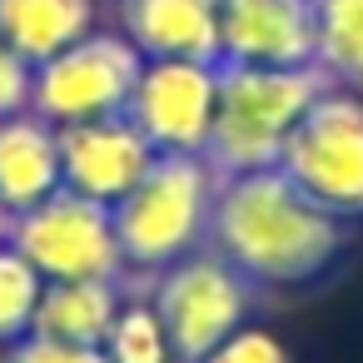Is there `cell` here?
I'll use <instances>...</instances> for the list:
<instances>
[{
  "mask_svg": "<svg viewBox=\"0 0 363 363\" xmlns=\"http://www.w3.org/2000/svg\"><path fill=\"white\" fill-rule=\"evenodd\" d=\"M353 224L318 209L279 164L229 174L214 189L204 249L219 254L254 294H298L333 279Z\"/></svg>",
  "mask_w": 363,
  "mask_h": 363,
  "instance_id": "1",
  "label": "cell"
},
{
  "mask_svg": "<svg viewBox=\"0 0 363 363\" xmlns=\"http://www.w3.org/2000/svg\"><path fill=\"white\" fill-rule=\"evenodd\" d=\"M214 189L219 174L204 164V155H155L140 184L110 204L125 274L150 284L169 264L199 254L209 234Z\"/></svg>",
  "mask_w": 363,
  "mask_h": 363,
  "instance_id": "2",
  "label": "cell"
},
{
  "mask_svg": "<svg viewBox=\"0 0 363 363\" xmlns=\"http://www.w3.org/2000/svg\"><path fill=\"white\" fill-rule=\"evenodd\" d=\"M323 90L328 80L318 65H298V70L219 65V100H214V125L204 140V164L219 179L279 164L294 125Z\"/></svg>",
  "mask_w": 363,
  "mask_h": 363,
  "instance_id": "3",
  "label": "cell"
},
{
  "mask_svg": "<svg viewBox=\"0 0 363 363\" xmlns=\"http://www.w3.org/2000/svg\"><path fill=\"white\" fill-rule=\"evenodd\" d=\"M279 169L343 224L363 219V95L328 85L294 125Z\"/></svg>",
  "mask_w": 363,
  "mask_h": 363,
  "instance_id": "4",
  "label": "cell"
},
{
  "mask_svg": "<svg viewBox=\"0 0 363 363\" xmlns=\"http://www.w3.org/2000/svg\"><path fill=\"white\" fill-rule=\"evenodd\" d=\"M150 303L169 338V363H199L229 333L244 328L254 308V289L209 249L169 264L150 279Z\"/></svg>",
  "mask_w": 363,
  "mask_h": 363,
  "instance_id": "5",
  "label": "cell"
},
{
  "mask_svg": "<svg viewBox=\"0 0 363 363\" xmlns=\"http://www.w3.org/2000/svg\"><path fill=\"white\" fill-rule=\"evenodd\" d=\"M140 70H145V55L120 30H105V35L90 30L75 45H65L60 55L35 65L30 110L40 120H50L55 130L105 120V115H125Z\"/></svg>",
  "mask_w": 363,
  "mask_h": 363,
  "instance_id": "6",
  "label": "cell"
},
{
  "mask_svg": "<svg viewBox=\"0 0 363 363\" xmlns=\"http://www.w3.org/2000/svg\"><path fill=\"white\" fill-rule=\"evenodd\" d=\"M11 244L35 264V274L45 284H60V279H115V284H125L130 279L120 264L110 204L85 199L65 184L50 199H40L11 219Z\"/></svg>",
  "mask_w": 363,
  "mask_h": 363,
  "instance_id": "7",
  "label": "cell"
},
{
  "mask_svg": "<svg viewBox=\"0 0 363 363\" xmlns=\"http://www.w3.org/2000/svg\"><path fill=\"white\" fill-rule=\"evenodd\" d=\"M219 100V65L209 60H145L125 120L155 155H204Z\"/></svg>",
  "mask_w": 363,
  "mask_h": 363,
  "instance_id": "8",
  "label": "cell"
},
{
  "mask_svg": "<svg viewBox=\"0 0 363 363\" xmlns=\"http://www.w3.org/2000/svg\"><path fill=\"white\" fill-rule=\"evenodd\" d=\"M219 65H313V0H219Z\"/></svg>",
  "mask_w": 363,
  "mask_h": 363,
  "instance_id": "9",
  "label": "cell"
},
{
  "mask_svg": "<svg viewBox=\"0 0 363 363\" xmlns=\"http://www.w3.org/2000/svg\"><path fill=\"white\" fill-rule=\"evenodd\" d=\"M55 135H60V184L85 199H100V204L125 199L155 160L150 140L125 115L65 125Z\"/></svg>",
  "mask_w": 363,
  "mask_h": 363,
  "instance_id": "10",
  "label": "cell"
},
{
  "mask_svg": "<svg viewBox=\"0 0 363 363\" xmlns=\"http://www.w3.org/2000/svg\"><path fill=\"white\" fill-rule=\"evenodd\" d=\"M120 35L145 60L219 65V0H120Z\"/></svg>",
  "mask_w": 363,
  "mask_h": 363,
  "instance_id": "11",
  "label": "cell"
},
{
  "mask_svg": "<svg viewBox=\"0 0 363 363\" xmlns=\"http://www.w3.org/2000/svg\"><path fill=\"white\" fill-rule=\"evenodd\" d=\"M60 189V135L35 110L0 120V204L26 214Z\"/></svg>",
  "mask_w": 363,
  "mask_h": 363,
  "instance_id": "12",
  "label": "cell"
},
{
  "mask_svg": "<svg viewBox=\"0 0 363 363\" xmlns=\"http://www.w3.org/2000/svg\"><path fill=\"white\" fill-rule=\"evenodd\" d=\"M120 303H125V284H115V279H60V284L40 289V308H35L30 333L55 338V343L100 348Z\"/></svg>",
  "mask_w": 363,
  "mask_h": 363,
  "instance_id": "13",
  "label": "cell"
},
{
  "mask_svg": "<svg viewBox=\"0 0 363 363\" xmlns=\"http://www.w3.org/2000/svg\"><path fill=\"white\" fill-rule=\"evenodd\" d=\"M90 21H95L90 0H0V40L30 65L90 35Z\"/></svg>",
  "mask_w": 363,
  "mask_h": 363,
  "instance_id": "14",
  "label": "cell"
},
{
  "mask_svg": "<svg viewBox=\"0 0 363 363\" xmlns=\"http://www.w3.org/2000/svg\"><path fill=\"white\" fill-rule=\"evenodd\" d=\"M313 65L328 85L363 95V0H313Z\"/></svg>",
  "mask_w": 363,
  "mask_h": 363,
  "instance_id": "15",
  "label": "cell"
},
{
  "mask_svg": "<svg viewBox=\"0 0 363 363\" xmlns=\"http://www.w3.org/2000/svg\"><path fill=\"white\" fill-rule=\"evenodd\" d=\"M100 348L110 363H169V338H164V323H160L150 294H125Z\"/></svg>",
  "mask_w": 363,
  "mask_h": 363,
  "instance_id": "16",
  "label": "cell"
},
{
  "mask_svg": "<svg viewBox=\"0 0 363 363\" xmlns=\"http://www.w3.org/2000/svg\"><path fill=\"white\" fill-rule=\"evenodd\" d=\"M40 289H45V279L35 274V264L6 239L0 244V348H11L30 333L35 308H40Z\"/></svg>",
  "mask_w": 363,
  "mask_h": 363,
  "instance_id": "17",
  "label": "cell"
},
{
  "mask_svg": "<svg viewBox=\"0 0 363 363\" xmlns=\"http://www.w3.org/2000/svg\"><path fill=\"white\" fill-rule=\"evenodd\" d=\"M199 363H294L289 358V348L269 333V328H239V333H229L219 348H209Z\"/></svg>",
  "mask_w": 363,
  "mask_h": 363,
  "instance_id": "18",
  "label": "cell"
},
{
  "mask_svg": "<svg viewBox=\"0 0 363 363\" xmlns=\"http://www.w3.org/2000/svg\"><path fill=\"white\" fill-rule=\"evenodd\" d=\"M0 363H110L105 348H85V343H55V338H35L26 333L21 343L6 348Z\"/></svg>",
  "mask_w": 363,
  "mask_h": 363,
  "instance_id": "19",
  "label": "cell"
},
{
  "mask_svg": "<svg viewBox=\"0 0 363 363\" xmlns=\"http://www.w3.org/2000/svg\"><path fill=\"white\" fill-rule=\"evenodd\" d=\"M30 80H35V65L0 40V120L30 110Z\"/></svg>",
  "mask_w": 363,
  "mask_h": 363,
  "instance_id": "20",
  "label": "cell"
},
{
  "mask_svg": "<svg viewBox=\"0 0 363 363\" xmlns=\"http://www.w3.org/2000/svg\"><path fill=\"white\" fill-rule=\"evenodd\" d=\"M11 219H16V214H11L6 204H0V244H6V239H11Z\"/></svg>",
  "mask_w": 363,
  "mask_h": 363,
  "instance_id": "21",
  "label": "cell"
}]
</instances>
